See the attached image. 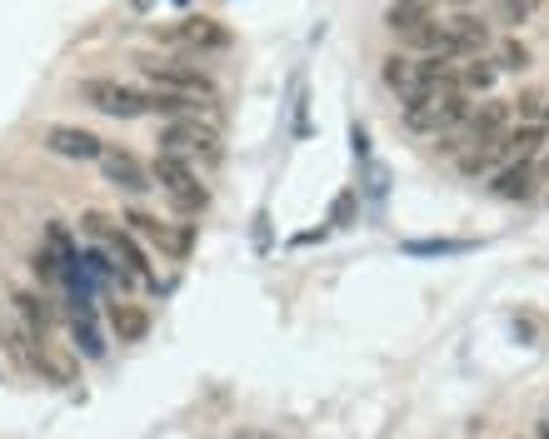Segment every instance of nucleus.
I'll list each match as a JSON object with an SVG mask.
<instances>
[{"label": "nucleus", "instance_id": "obj_23", "mask_svg": "<svg viewBox=\"0 0 549 439\" xmlns=\"http://www.w3.org/2000/svg\"><path fill=\"white\" fill-rule=\"evenodd\" d=\"M355 205H360V200H355V195L345 190V195L335 200V210H330V220H335V225H350V220H355Z\"/></svg>", "mask_w": 549, "mask_h": 439}, {"label": "nucleus", "instance_id": "obj_8", "mask_svg": "<svg viewBox=\"0 0 549 439\" xmlns=\"http://www.w3.org/2000/svg\"><path fill=\"white\" fill-rule=\"evenodd\" d=\"M165 40H175V45H195V50H225V45H230V30L215 25V20H180V25L165 30Z\"/></svg>", "mask_w": 549, "mask_h": 439}, {"label": "nucleus", "instance_id": "obj_25", "mask_svg": "<svg viewBox=\"0 0 549 439\" xmlns=\"http://www.w3.org/2000/svg\"><path fill=\"white\" fill-rule=\"evenodd\" d=\"M540 439H549V415H545V425H540Z\"/></svg>", "mask_w": 549, "mask_h": 439}, {"label": "nucleus", "instance_id": "obj_11", "mask_svg": "<svg viewBox=\"0 0 549 439\" xmlns=\"http://www.w3.org/2000/svg\"><path fill=\"white\" fill-rule=\"evenodd\" d=\"M145 110L150 115H165V120H190L210 105H200L195 95H175V90H145Z\"/></svg>", "mask_w": 549, "mask_h": 439}, {"label": "nucleus", "instance_id": "obj_18", "mask_svg": "<svg viewBox=\"0 0 549 439\" xmlns=\"http://www.w3.org/2000/svg\"><path fill=\"white\" fill-rule=\"evenodd\" d=\"M405 45H415V50H430V55H440V45H445V25L425 20V25L405 30Z\"/></svg>", "mask_w": 549, "mask_h": 439}, {"label": "nucleus", "instance_id": "obj_12", "mask_svg": "<svg viewBox=\"0 0 549 439\" xmlns=\"http://www.w3.org/2000/svg\"><path fill=\"white\" fill-rule=\"evenodd\" d=\"M535 185H540V170H535V165H505V170L495 175V195H500V200H530Z\"/></svg>", "mask_w": 549, "mask_h": 439}, {"label": "nucleus", "instance_id": "obj_19", "mask_svg": "<svg viewBox=\"0 0 549 439\" xmlns=\"http://www.w3.org/2000/svg\"><path fill=\"white\" fill-rule=\"evenodd\" d=\"M15 305H20V315H25L30 335H45V325H50V310H45V300H35V295H15Z\"/></svg>", "mask_w": 549, "mask_h": 439}, {"label": "nucleus", "instance_id": "obj_7", "mask_svg": "<svg viewBox=\"0 0 549 439\" xmlns=\"http://www.w3.org/2000/svg\"><path fill=\"white\" fill-rule=\"evenodd\" d=\"M485 45H490V25L475 20V15H460V20L445 25V45H440V55H445V60H460V55H480Z\"/></svg>", "mask_w": 549, "mask_h": 439}, {"label": "nucleus", "instance_id": "obj_13", "mask_svg": "<svg viewBox=\"0 0 549 439\" xmlns=\"http://www.w3.org/2000/svg\"><path fill=\"white\" fill-rule=\"evenodd\" d=\"M105 245H110V255L120 260V270H125L130 280H150V260H145V250H140L125 230H110V240H105Z\"/></svg>", "mask_w": 549, "mask_h": 439}, {"label": "nucleus", "instance_id": "obj_6", "mask_svg": "<svg viewBox=\"0 0 549 439\" xmlns=\"http://www.w3.org/2000/svg\"><path fill=\"white\" fill-rule=\"evenodd\" d=\"M45 145L65 160H100L105 155V140L95 130H80V125H50L45 130Z\"/></svg>", "mask_w": 549, "mask_h": 439}, {"label": "nucleus", "instance_id": "obj_16", "mask_svg": "<svg viewBox=\"0 0 549 439\" xmlns=\"http://www.w3.org/2000/svg\"><path fill=\"white\" fill-rule=\"evenodd\" d=\"M490 85H495V65H490V60H480V55H470V65L460 70V90H465V95H470V90H480V95H485Z\"/></svg>", "mask_w": 549, "mask_h": 439}, {"label": "nucleus", "instance_id": "obj_4", "mask_svg": "<svg viewBox=\"0 0 549 439\" xmlns=\"http://www.w3.org/2000/svg\"><path fill=\"white\" fill-rule=\"evenodd\" d=\"M215 145H220V135H215V125H200V115H190V120H165L160 125V155H215Z\"/></svg>", "mask_w": 549, "mask_h": 439}, {"label": "nucleus", "instance_id": "obj_9", "mask_svg": "<svg viewBox=\"0 0 549 439\" xmlns=\"http://www.w3.org/2000/svg\"><path fill=\"white\" fill-rule=\"evenodd\" d=\"M540 145H545V125H520V130H505L495 150H500V160L530 165V160L540 155Z\"/></svg>", "mask_w": 549, "mask_h": 439}, {"label": "nucleus", "instance_id": "obj_17", "mask_svg": "<svg viewBox=\"0 0 549 439\" xmlns=\"http://www.w3.org/2000/svg\"><path fill=\"white\" fill-rule=\"evenodd\" d=\"M385 85H390V90H400V95H410V90H415V60L390 55V60H385Z\"/></svg>", "mask_w": 549, "mask_h": 439}, {"label": "nucleus", "instance_id": "obj_14", "mask_svg": "<svg viewBox=\"0 0 549 439\" xmlns=\"http://www.w3.org/2000/svg\"><path fill=\"white\" fill-rule=\"evenodd\" d=\"M435 5H440V0H395V5L385 10V25H390L395 35H405V30L435 20Z\"/></svg>", "mask_w": 549, "mask_h": 439}, {"label": "nucleus", "instance_id": "obj_21", "mask_svg": "<svg viewBox=\"0 0 549 439\" xmlns=\"http://www.w3.org/2000/svg\"><path fill=\"white\" fill-rule=\"evenodd\" d=\"M495 10L505 15V25H520L525 15H535V10H540V0H495Z\"/></svg>", "mask_w": 549, "mask_h": 439}, {"label": "nucleus", "instance_id": "obj_15", "mask_svg": "<svg viewBox=\"0 0 549 439\" xmlns=\"http://www.w3.org/2000/svg\"><path fill=\"white\" fill-rule=\"evenodd\" d=\"M110 330L120 335V345H135V340L150 335V315H145L140 305H115V310H110Z\"/></svg>", "mask_w": 549, "mask_h": 439}, {"label": "nucleus", "instance_id": "obj_22", "mask_svg": "<svg viewBox=\"0 0 549 439\" xmlns=\"http://www.w3.org/2000/svg\"><path fill=\"white\" fill-rule=\"evenodd\" d=\"M500 60H505V70H525V65H530V50H525L520 40H505V50H500Z\"/></svg>", "mask_w": 549, "mask_h": 439}, {"label": "nucleus", "instance_id": "obj_3", "mask_svg": "<svg viewBox=\"0 0 549 439\" xmlns=\"http://www.w3.org/2000/svg\"><path fill=\"white\" fill-rule=\"evenodd\" d=\"M145 75H150L155 90H175V95H195V100L205 95V100H215V80H210L200 65H185V60H150Z\"/></svg>", "mask_w": 549, "mask_h": 439}, {"label": "nucleus", "instance_id": "obj_2", "mask_svg": "<svg viewBox=\"0 0 549 439\" xmlns=\"http://www.w3.org/2000/svg\"><path fill=\"white\" fill-rule=\"evenodd\" d=\"M80 100H85V105H95V110H105V115H120V120L145 115V90L120 85V80H105V75L80 80Z\"/></svg>", "mask_w": 549, "mask_h": 439}, {"label": "nucleus", "instance_id": "obj_1", "mask_svg": "<svg viewBox=\"0 0 549 439\" xmlns=\"http://www.w3.org/2000/svg\"><path fill=\"white\" fill-rule=\"evenodd\" d=\"M150 180H155V190L170 195V205H175L180 215H200V210L210 205V195H205V185L195 180V170H190L185 160H175V155H155Z\"/></svg>", "mask_w": 549, "mask_h": 439}, {"label": "nucleus", "instance_id": "obj_26", "mask_svg": "<svg viewBox=\"0 0 549 439\" xmlns=\"http://www.w3.org/2000/svg\"><path fill=\"white\" fill-rule=\"evenodd\" d=\"M545 175H549V160H545Z\"/></svg>", "mask_w": 549, "mask_h": 439}, {"label": "nucleus", "instance_id": "obj_5", "mask_svg": "<svg viewBox=\"0 0 549 439\" xmlns=\"http://www.w3.org/2000/svg\"><path fill=\"white\" fill-rule=\"evenodd\" d=\"M100 170H105V180L115 185V190H130V195H145V190H155V180H150V170L130 155V150H120V145H105V155H100Z\"/></svg>", "mask_w": 549, "mask_h": 439}, {"label": "nucleus", "instance_id": "obj_24", "mask_svg": "<svg viewBox=\"0 0 549 439\" xmlns=\"http://www.w3.org/2000/svg\"><path fill=\"white\" fill-rule=\"evenodd\" d=\"M80 230H85V235H95V240H110V220H105V215H100V210H90V215H85V225H80Z\"/></svg>", "mask_w": 549, "mask_h": 439}, {"label": "nucleus", "instance_id": "obj_10", "mask_svg": "<svg viewBox=\"0 0 549 439\" xmlns=\"http://www.w3.org/2000/svg\"><path fill=\"white\" fill-rule=\"evenodd\" d=\"M125 225H135V235L155 240L160 250H175V255H185V250H190V230H170V225H160V220H155V215H145V210H130V215H125Z\"/></svg>", "mask_w": 549, "mask_h": 439}, {"label": "nucleus", "instance_id": "obj_20", "mask_svg": "<svg viewBox=\"0 0 549 439\" xmlns=\"http://www.w3.org/2000/svg\"><path fill=\"white\" fill-rule=\"evenodd\" d=\"M75 345H80L90 360H100V355H105V345H100V335H95L90 315H75Z\"/></svg>", "mask_w": 549, "mask_h": 439}]
</instances>
